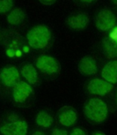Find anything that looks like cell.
Segmentation results:
<instances>
[{
	"mask_svg": "<svg viewBox=\"0 0 117 135\" xmlns=\"http://www.w3.org/2000/svg\"><path fill=\"white\" fill-rule=\"evenodd\" d=\"M104 49H105L106 54L108 57H114L116 55V44L115 40H113L111 38H106L103 42Z\"/></svg>",
	"mask_w": 117,
	"mask_h": 135,
	"instance_id": "2e32d148",
	"label": "cell"
},
{
	"mask_svg": "<svg viewBox=\"0 0 117 135\" xmlns=\"http://www.w3.org/2000/svg\"><path fill=\"white\" fill-rule=\"evenodd\" d=\"M40 2L43 4H46V6H50V4H55V1H53V0H40Z\"/></svg>",
	"mask_w": 117,
	"mask_h": 135,
	"instance_id": "ffe728a7",
	"label": "cell"
},
{
	"mask_svg": "<svg viewBox=\"0 0 117 135\" xmlns=\"http://www.w3.org/2000/svg\"><path fill=\"white\" fill-rule=\"evenodd\" d=\"M32 135H45V134L43 133V132H40V131H36V132H34Z\"/></svg>",
	"mask_w": 117,
	"mask_h": 135,
	"instance_id": "44dd1931",
	"label": "cell"
},
{
	"mask_svg": "<svg viewBox=\"0 0 117 135\" xmlns=\"http://www.w3.org/2000/svg\"><path fill=\"white\" fill-rule=\"evenodd\" d=\"M27 123L16 115L9 116L0 126V132L3 135H27Z\"/></svg>",
	"mask_w": 117,
	"mask_h": 135,
	"instance_id": "3957f363",
	"label": "cell"
},
{
	"mask_svg": "<svg viewBox=\"0 0 117 135\" xmlns=\"http://www.w3.org/2000/svg\"><path fill=\"white\" fill-rule=\"evenodd\" d=\"M70 135H86V132L84 129L81 128H75L73 129Z\"/></svg>",
	"mask_w": 117,
	"mask_h": 135,
	"instance_id": "ac0fdd59",
	"label": "cell"
},
{
	"mask_svg": "<svg viewBox=\"0 0 117 135\" xmlns=\"http://www.w3.org/2000/svg\"><path fill=\"white\" fill-rule=\"evenodd\" d=\"M108 105L100 98H91L85 103L84 113L90 120L101 123L108 117Z\"/></svg>",
	"mask_w": 117,
	"mask_h": 135,
	"instance_id": "6da1fadb",
	"label": "cell"
},
{
	"mask_svg": "<svg viewBox=\"0 0 117 135\" xmlns=\"http://www.w3.org/2000/svg\"><path fill=\"white\" fill-rule=\"evenodd\" d=\"M34 93V89L30 84L25 81H19L12 86V97L15 103H25Z\"/></svg>",
	"mask_w": 117,
	"mask_h": 135,
	"instance_id": "8992f818",
	"label": "cell"
},
{
	"mask_svg": "<svg viewBox=\"0 0 117 135\" xmlns=\"http://www.w3.org/2000/svg\"><path fill=\"white\" fill-rule=\"evenodd\" d=\"M116 18L110 10H101L96 14L95 26L100 31H108L115 27Z\"/></svg>",
	"mask_w": 117,
	"mask_h": 135,
	"instance_id": "5b68a950",
	"label": "cell"
},
{
	"mask_svg": "<svg viewBox=\"0 0 117 135\" xmlns=\"http://www.w3.org/2000/svg\"><path fill=\"white\" fill-rule=\"evenodd\" d=\"M19 80V72L14 66H6L0 72V80L6 86H13Z\"/></svg>",
	"mask_w": 117,
	"mask_h": 135,
	"instance_id": "9c48e42d",
	"label": "cell"
},
{
	"mask_svg": "<svg viewBox=\"0 0 117 135\" xmlns=\"http://www.w3.org/2000/svg\"><path fill=\"white\" fill-rule=\"evenodd\" d=\"M57 120L63 126L70 127L77 123L78 112L72 106H63L57 112Z\"/></svg>",
	"mask_w": 117,
	"mask_h": 135,
	"instance_id": "52a82bcc",
	"label": "cell"
},
{
	"mask_svg": "<svg viewBox=\"0 0 117 135\" xmlns=\"http://www.w3.org/2000/svg\"><path fill=\"white\" fill-rule=\"evenodd\" d=\"M89 23L88 15L85 12H76L70 14L67 19V24L70 28L80 31L84 30Z\"/></svg>",
	"mask_w": 117,
	"mask_h": 135,
	"instance_id": "30bf717a",
	"label": "cell"
},
{
	"mask_svg": "<svg viewBox=\"0 0 117 135\" xmlns=\"http://www.w3.org/2000/svg\"><path fill=\"white\" fill-rule=\"evenodd\" d=\"M13 6V1H11V0H0V13H4V12L11 11Z\"/></svg>",
	"mask_w": 117,
	"mask_h": 135,
	"instance_id": "e0dca14e",
	"label": "cell"
},
{
	"mask_svg": "<svg viewBox=\"0 0 117 135\" xmlns=\"http://www.w3.org/2000/svg\"><path fill=\"white\" fill-rule=\"evenodd\" d=\"M78 69L81 74L85 76H91L97 73L98 66L95 59L91 56H85L78 63Z\"/></svg>",
	"mask_w": 117,
	"mask_h": 135,
	"instance_id": "8fae6325",
	"label": "cell"
},
{
	"mask_svg": "<svg viewBox=\"0 0 117 135\" xmlns=\"http://www.w3.org/2000/svg\"><path fill=\"white\" fill-rule=\"evenodd\" d=\"M93 135H106V134L103 133V132H94Z\"/></svg>",
	"mask_w": 117,
	"mask_h": 135,
	"instance_id": "7402d4cb",
	"label": "cell"
},
{
	"mask_svg": "<svg viewBox=\"0 0 117 135\" xmlns=\"http://www.w3.org/2000/svg\"><path fill=\"white\" fill-rule=\"evenodd\" d=\"M101 76L104 80L111 83L112 85L116 83L117 81V62L116 60L110 61L104 66L101 72Z\"/></svg>",
	"mask_w": 117,
	"mask_h": 135,
	"instance_id": "7c38bea8",
	"label": "cell"
},
{
	"mask_svg": "<svg viewBox=\"0 0 117 135\" xmlns=\"http://www.w3.org/2000/svg\"><path fill=\"white\" fill-rule=\"evenodd\" d=\"M52 135H69L68 132L63 129H54L52 131Z\"/></svg>",
	"mask_w": 117,
	"mask_h": 135,
	"instance_id": "d6986e66",
	"label": "cell"
},
{
	"mask_svg": "<svg viewBox=\"0 0 117 135\" xmlns=\"http://www.w3.org/2000/svg\"><path fill=\"white\" fill-rule=\"evenodd\" d=\"M27 39L29 45L34 49H43L51 39V32L46 25H38L29 30Z\"/></svg>",
	"mask_w": 117,
	"mask_h": 135,
	"instance_id": "7a4b0ae2",
	"label": "cell"
},
{
	"mask_svg": "<svg viewBox=\"0 0 117 135\" xmlns=\"http://www.w3.org/2000/svg\"><path fill=\"white\" fill-rule=\"evenodd\" d=\"M114 89V85L101 79H93L88 83L87 90L91 95H105Z\"/></svg>",
	"mask_w": 117,
	"mask_h": 135,
	"instance_id": "ba28073f",
	"label": "cell"
},
{
	"mask_svg": "<svg viewBox=\"0 0 117 135\" xmlns=\"http://www.w3.org/2000/svg\"><path fill=\"white\" fill-rule=\"evenodd\" d=\"M20 73L29 84L34 85L38 80V73L34 66L31 64H24L20 68Z\"/></svg>",
	"mask_w": 117,
	"mask_h": 135,
	"instance_id": "4fadbf2b",
	"label": "cell"
},
{
	"mask_svg": "<svg viewBox=\"0 0 117 135\" xmlns=\"http://www.w3.org/2000/svg\"><path fill=\"white\" fill-rule=\"evenodd\" d=\"M35 65L40 72L47 75L57 74L61 70V66L57 59L52 56L40 55L35 61Z\"/></svg>",
	"mask_w": 117,
	"mask_h": 135,
	"instance_id": "277c9868",
	"label": "cell"
},
{
	"mask_svg": "<svg viewBox=\"0 0 117 135\" xmlns=\"http://www.w3.org/2000/svg\"><path fill=\"white\" fill-rule=\"evenodd\" d=\"M35 123L42 128H49L53 124L52 116L46 111H40L36 115Z\"/></svg>",
	"mask_w": 117,
	"mask_h": 135,
	"instance_id": "9a60e30c",
	"label": "cell"
},
{
	"mask_svg": "<svg viewBox=\"0 0 117 135\" xmlns=\"http://www.w3.org/2000/svg\"><path fill=\"white\" fill-rule=\"evenodd\" d=\"M25 18H26V13L23 10L20 8H15L10 12L7 16V21L12 26H18L24 21Z\"/></svg>",
	"mask_w": 117,
	"mask_h": 135,
	"instance_id": "5bb4252c",
	"label": "cell"
}]
</instances>
